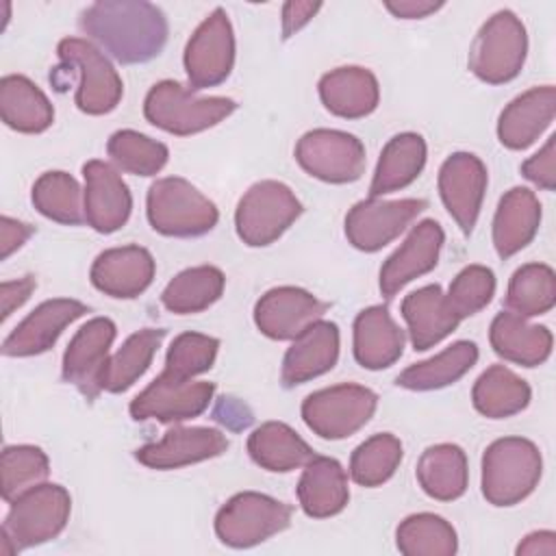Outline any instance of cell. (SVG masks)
I'll use <instances>...</instances> for the list:
<instances>
[{
  "instance_id": "1",
  "label": "cell",
  "mask_w": 556,
  "mask_h": 556,
  "mask_svg": "<svg viewBox=\"0 0 556 556\" xmlns=\"http://www.w3.org/2000/svg\"><path fill=\"white\" fill-rule=\"evenodd\" d=\"M80 30L124 65L148 63L167 41L165 13L143 0H102L89 4L78 20Z\"/></svg>"
},
{
  "instance_id": "2",
  "label": "cell",
  "mask_w": 556,
  "mask_h": 556,
  "mask_svg": "<svg viewBox=\"0 0 556 556\" xmlns=\"http://www.w3.org/2000/svg\"><path fill=\"white\" fill-rule=\"evenodd\" d=\"M541 471L543 458L532 441L497 439L482 456V495L493 506H515L536 489Z\"/></svg>"
},
{
  "instance_id": "3",
  "label": "cell",
  "mask_w": 556,
  "mask_h": 556,
  "mask_svg": "<svg viewBox=\"0 0 556 556\" xmlns=\"http://www.w3.org/2000/svg\"><path fill=\"white\" fill-rule=\"evenodd\" d=\"M237 109V102L224 96L200 98L176 80H161L152 85L143 100L146 119L172 135L189 137L202 132Z\"/></svg>"
},
{
  "instance_id": "4",
  "label": "cell",
  "mask_w": 556,
  "mask_h": 556,
  "mask_svg": "<svg viewBox=\"0 0 556 556\" xmlns=\"http://www.w3.org/2000/svg\"><path fill=\"white\" fill-rule=\"evenodd\" d=\"M146 213L150 226L165 237H200L213 230L219 219L217 206L178 176L150 185Z\"/></svg>"
},
{
  "instance_id": "5",
  "label": "cell",
  "mask_w": 556,
  "mask_h": 556,
  "mask_svg": "<svg viewBox=\"0 0 556 556\" xmlns=\"http://www.w3.org/2000/svg\"><path fill=\"white\" fill-rule=\"evenodd\" d=\"M526 52V26L513 11L502 9L478 30L469 48V70L489 85H504L521 72Z\"/></svg>"
},
{
  "instance_id": "6",
  "label": "cell",
  "mask_w": 556,
  "mask_h": 556,
  "mask_svg": "<svg viewBox=\"0 0 556 556\" xmlns=\"http://www.w3.org/2000/svg\"><path fill=\"white\" fill-rule=\"evenodd\" d=\"M72 513V497L61 484H37L11 502L2 534H7L15 549L35 547L56 539L67 526Z\"/></svg>"
},
{
  "instance_id": "7",
  "label": "cell",
  "mask_w": 556,
  "mask_h": 556,
  "mask_svg": "<svg viewBox=\"0 0 556 556\" xmlns=\"http://www.w3.org/2000/svg\"><path fill=\"white\" fill-rule=\"evenodd\" d=\"M302 204L295 193L278 180L254 182L239 200L235 228L250 248L274 243L300 217Z\"/></svg>"
},
{
  "instance_id": "8",
  "label": "cell",
  "mask_w": 556,
  "mask_h": 556,
  "mask_svg": "<svg viewBox=\"0 0 556 556\" xmlns=\"http://www.w3.org/2000/svg\"><path fill=\"white\" fill-rule=\"evenodd\" d=\"M378 395L363 384L319 389L302 402V419L317 437L339 441L358 432L376 413Z\"/></svg>"
},
{
  "instance_id": "9",
  "label": "cell",
  "mask_w": 556,
  "mask_h": 556,
  "mask_svg": "<svg viewBox=\"0 0 556 556\" xmlns=\"http://www.w3.org/2000/svg\"><path fill=\"white\" fill-rule=\"evenodd\" d=\"M63 67L78 74L76 106L87 115L111 113L122 96L124 85L117 70L89 39L65 37L56 46Z\"/></svg>"
},
{
  "instance_id": "10",
  "label": "cell",
  "mask_w": 556,
  "mask_h": 556,
  "mask_svg": "<svg viewBox=\"0 0 556 556\" xmlns=\"http://www.w3.org/2000/svg\"><path fill=\"white\" fill-rule=\"evenodd\" d=\"M293 508L263 493L232 495L215 517V534L228 547H252L282 532L291 523Z\"/></svg>"
},
{
  "instance_id": "11",
  "label": "cell",
  "mask_w": 556,
  "mask_h": 556,
  "mask_svg": "<svg viewBox=\"0 0 556 556\" xmlns=\"http://www.w3.org/2000/svg\"><path fill=\"white\" fill-rule=\"evenodd\" d=\"M300 167L324 182H354L365 172V146L350 132L315 128L300 137L295 146Z\"/></svg>"
},
{
  "instance_id": "12",
  "label": "cell",
  "mask_w": 556,
  "mask_h": 556,
  "mask_svg": "<svg viewBox=\"0 0 556 556\" xmlns=\"http://www.w3.org/2000/svg\"><path fill=\"white\" fill-rule=\"evenodd\" d=\"M185 72L193 89H206L224 83L235 65V35L228 13L217 7L193 30L185 48Z\"/></svg>"
},
{
  "instance_id": "13",
  "label": "cell",
  "mask_w": 556,
  "mask_h": 556,
  "mask_svg": "<svg viewBox=\"0 0 556 556\" xmlns=\"http://www.w3.org/2000/svg\"><path fill=\"white\" fill-rule=\"evenodd\" d=\"M213 393V382L182 380L163 371L130 402V417L135 421L154 419L161 424H180L202 415Z\"/></svg>"
},
{
  "instance_id": "14",
  "label": "cell",
  "mask_w": 556,
  "mask_h": 556,
  "mask_svg": "<svg viewBox=\"0 0 556 556\" xmlns=\"http://www.w3.org/2000/svg\"><path fill=\"white\" fill-rule=\"evenodd\" d=\"M428 206L426 200H378L367 198L356 202L345 215V237L361 252H378Z\"/></svg>"
},
{
  "instance_id": "15",
  "label": "cell",
  "mask_w": 556,
  "mask_h": 556,
  "mask_svg": "<svg viewBox=\"0 0 556 556\" xmlns=\"http://www.w3.org/2000/svg\"><path fill=\"white\" fill-rule=\"evenodd\" d=\"M113 339L115 324L109 317H93L78 328L63 354V380L74 384L87 400L102 391Z\"/></svg>"
},
{
  "instance_id": "16",
  "label": "cell",
  "mask_w": 556,
  "mask_h": 556,
  "mask_svg": "<svg viewBox=\"0 0 556 556\" xmlns=\"http://www.w3.org/2000/svg\"><path fill=\"white\" fill-rule=\"evenodd\" d=\"M486 180L484 163L471 152L450 154L439 169V195L465 235H469L478 222Z\"/></svg>"
},
{
  "instance_id": "17",
  "label": "cell",
  "mask_w": 556,
  "mask_h": 556,
  "mask_svg": "<svg viewBox=\"0 0 556 556\" xmlns=\"http://www.w3.org/2000/svg\"><path fill=\"white\" fill-rule=\"evenodd\" d=\"M328 304L300 287H276L261 295L254 306L256 328L276 341H293L311 324L319 321Z\"/></svg>"
},
{
  "instance_id": "18",
  "label": "cell",
  "mask_w": 556,
  "mask_h": 556,
  "mask_svg": "<svg viewBox=\"0 0 556 556\" xmlns=\"http://www.w3.org/2000/svg\"><path fill=\"white\" fill-rule=\"evenodd\" d=\"M85 176V222L102 235L119 230L132 208V195L117 169L104 161H87Z\"/></svg>"
},
{
  "instance_id": "19",
  "label": "cell",
  "mask_w": 556,
  "mask_h": 556,
  "mask_svg": "<svg viewBox=\"0 0 556 556\" xmlns=\"http://www.w3.org/2000/svg\"><path fill=\"white\" fill-rule=\"evenodd\" d=\"M89 308L72 298H54L41 302L26 319H22L15 330L4 339V356H35L48 352L65 326L83 317Z\"/></svg>"
},
{
  "instance_id": "20",
  "label": "cell",
  "mask_w": 556,
  "mask_h": 556,
  "mask_svg": "<svg viewBox=\"0 0 556 556\" xmlns=\"http://www.w3.org/2000/svg\"><path fill=\"white\" fill-rule=\"evenodd\" d=\"M443 228L434 219L419 222L406 241L382 263L380 291L384 298H393L410 280L428 274L437 267L439 252L443 248Z\"/></svg>"
},
{
  "instance_id": "21",
  "label": "cell",
  "mask_w": 556,
  "mask_h": 556,
  "mask_svg": "<svg viewBox=\"0 0 556 556\" xmlns=\"http://www.w3.org/2000/svg\"><path fill=\"white\" fill-rule=\"evenodd\" d=\"M156 265L152 254L141 245L111 248L98 254L91 265V285L119 300H130L141 295L154 278Z\"/></svg>"
},
{
  "instance_id": "22",
  "label": "cell",
  "mask_w": 556,
  "mask_h": 556,
  "mask_svg": "<svg viewBox=\"0 0 556 556\" xmlns=\"http://www.w3.org/2000/svg\"><path fill=\"white\" fill-rule=\"evenodd\" d=\"M228 450V439L215 428H174L156 443L135 452V458L150 469H178L215 458Z\"/></svg>"
},
{
  "instance_id": "23",
  "label": "cell",
  "mask_w": 556,
  "mask_h": 556,
  "mask_svg": "<svg viewBox=\"0 0 556 556\" xmlns=\"http://www.w3.org/2000/svg\"><path fill=\"white\" fill-rule=\"evenodd\" d=\"M556 113V89L552 85L532 87L510 100L497 119L500 143L508 150L532 146L552 124Z\"/></svg>"
},
{
  "instance_id": "24",
  "label": "cell",
  "mask_w": 556,
  "mask_h": 556,
  "mask_svg": "<svg viewBox=\"0 0 556 556\" xmlns=\"http://www.w3.org/2000/svg\"><path fill=\"white\" fill-rule=\"evenodd\" d=\"M339 358V328L334 321H315L298 334L282 358L285 387L304 384L334 367Z\"/></svg>"
},
{
  "instance_id": "25",
  "label": "cell",
  "mask_w": 556,
  "mask_h": 556,
  "mask_svg": "<svg viewBox=\"0 0 556 556\" xmlns=\"http://www.w3.org/2000/svg\"><path fill=\"white\" fill-rule=\"evenodd\" d=\"M319 98L332 115L358 119L374 113L380 100V87L367 67L345 65L321 76Z\"/></svg>"
},
{
  "instance_id": "26",
  "label": "cell",
  "mask_w": 556,
  "mask_h": 556,
  "mask_svg": "<svg viewBox=\"0 0 556 556\" xmlns=\"http://www.w3.org/2000/svg\"><path fill=\"white\" fill-rule=\"evenodd\" d=\"M354 358L365 369H387L404 352V332L387 306L376 304L354 319Z\"/></svg>"
},
{
  "instance_id": "27",
  "label": "cell",
  "mask_w": 556,
  "mask_h": 556,
  "mask_svg": "<svg viewBox=\"0 0 556 556\" xmlns=\"http://www.w3.org/2000/svg\"><path fill=\"white\" fill-rule=\"evenodd\" d=\"M402 317L408 326L410 343L419 352L441 343L460 324L439 285H426L408 293L402 300Z\"/></svg>"
},
{
  "instance_id": "28",
  "label": "cell",
  "mask_w": 556,
  "mask_h": 556,
  "mask_svg": "<svg viewBox=\"0 0 556 556\" xmlns=\"http://www.w3.org/2000/svg\"><path fill=\"white\" fill-rule=\"evenodd\" d=\"M541 224V202L526 187H513L497 204L493 217V245L502 258L523 250Z\"/></svg>"
},
{
  "instance_id": "29",
  "label": "cell",
  "mask_w": 556,
  "mask_h": 556,
  "mask_svg": "<svg viewBox=\"0 0 556 556\" xmlns=\"http://www.w3.org/2000/svg\"><path fill=\"white\" fill-rule=\"evenodd\" d=\"M350 500L348 476L339 460L313 456L298 482V502L308 517L326 519L345 508Z\"/></svg>"
},
{
  "instance_id": "30",
  "label": "cell",
  "mask_w": 556,
  "mask_h": 556,
  "mask_svg": "<svg viewBox=\"0 0 556 556\" xmlns=\"http://www.w3.org/2000/svg\"><path fill=\"white\" fill-rule=\"evenodd\" d=\"M491 348L504 361L517 363L521 367H536L545 363L552 354V332L545 326L528 324L510 311L495 315L489 330Z\"/></svg>"
},
{
  "instance_id": "31",
  "label": "cell",
  "mask_w": 556,
  "mask_h": 556,
  "mask_svg": "<svg viewBox=\"0 0 556 556\" xmlns=\"http://www.w3.org/2000/svg\"><path fill=\"white\" fill-rule=\"evenodd\" d=\"M0 115L9 128L35 135L50 128L54 109L33 80L20 74H9L0 80Z\"/></svg>"
},
{
  "instance_id": "32",
  "label": "cell",
  "mask_w": 556,
  "mask_h": 556,
  "mask_svg": "<svg viewBox=\"0 0 556 556\" xmlns=\"http://www.w3.org/2000/svg\"><path fill=\"white\" fill-rule=\"evenodd\" d=\"M426 165V141L417 132H400L387 141L380 152L369 198H380L384 193L408 187L421 174Z\"/></svg>"
},
{
  "instance_id": "33",
  "label": "cell",
  "mask_w": 556,
  "mask_h": 556,
  "mask_svg": "<svg viewBox=\"0 0 556 556\" xmlns=\"http://www.w3.org/2000/svg\"><path fill=\"white\" fill-rule=\"evenodd\" d=\"M417 482L426 495L439 502L458 500L467 491L469 469L463 447L437 443L424 450L417 463Z\"/></svg>"
},
{
  "instance_id": "34",
  "label": "cell",
  "mask_w": 556,
  "mask_h": 556,
  "mask_svg": "<svg viewBox=\"0 0 556 556\" xmlns=\"http://www.w3.org/2000/svg\"><path fill=\"white\" fill-rule=\"evenodd\" d=\"M248 454L258 467L278 473L304 467L315 456L311 445L282 421H265L254 428L248 437Z\"/></svg>"
},
{
  "instance_id": "35",
  "label": "cell",
  "mask_w": 556,
  "mask_h": 556,
  "mask_svg": "<svg viewBox=\"0 0 556 556\" xmlns=\"http://www.w3.org/2000/svg\"><path fill=\"white\" fill-rule=\"evenodd\" d=\"M530 384L504 365H491L471 389L473 408L489 419H504L530 404Z\"/></svg>"
},
{
  "instance_id": "36",
  "label": "cell",
  "mask_w": 556,
  "mask_h": 556,
  "mask_svg": "<svg viewBox=\"0 0 556 556\" xmlns=\"http://www.w3.org/2000/svg\"><path fill=\"white\" fill-rule=\"evenodd\" d=\"M478 361L473 341H456L437 356L406 367L397 376V387L410 391H434L460 380Z\"/></svg>"
},
{
  "instance_id": "37",
  "label": "cell",
  "mask_w": 556,
  "mask_h": 556,
  "mask_svg": "<svg viewBox=\"0 0 556 556\" xmlns=\"http://www.w3.org/2000/svg\"><path fill=\"white\" fill-rule=\"evenodd\" d=\"M226 278L213 265H198L176 274L161 293V302L169 313L193 315L202 313L219 300Z\"/></svg>"
},
{
  "instance_id": "38",
  "label": "cell",
  "mask_w": 556,
  "mask_h": 556,
  "mask_svg": "<svg viewBox=\"0 0 556 556\" xmlns=\"http://www.w3.org/2000/svg\"><path fill=\"white\" fill-rule=\"evenodd\" d=\"M165 330L161 328H143L132 332L122 348L109 358L104 376H102V391L109 393H124L130 389L150 367Z\"/></svg>"
},
{
  "instance_id": "39",
  "label": "cell",
  "mask_w": 556,
  "mask_h": 556,
  "mask_svg": "<svg viewBox=\"0 0 556 556\" xmlns=\"http://www.w3.org/2000/svg\"><path fill=\"white\" fill-rule=\"evenodd\" d=\"M35 208L59 224L76 226L85 222V191L67 172H46L33 185Z\"/></svg>"
},
{
  "instance_id": "40",
  "label": "cell",
  "mask_w": 556,
  "mask_h": 556,
  "mask_svg": "<svg viewBox=\"0 0 556 556\" xmlns=\"http://www.w3.org/2000/svg\"><path fill=\"white\" fill-rule=\"evenodd\" d=\"M504 304L519 317H536L556 304V276L545 263L521 265L506 289Z\"/></svg>"
},
{
  "instance_id": "41",
  "label": "cell",
  "mask_w": 556,
  "mask_h": 556,
  "mask_svg": "<svg viewBox=\"0 0 556 556\" xmlns=\"http://www.w3.org/2000/svg\"><path fill=\"white\" fill-rule=\"evenodd\" d=\"M395 541L404 556H452L458 549L452 523L432 513L406 517L395 530Z\"/></svg>"
},
{
  "instance_id": "42",
  "label": "cell",
  "mask_w": 556,
  "mask_h": 556,
  "mask_svg": "<svg viewBox=\"0 0 556 556\" xmlns=\"http://www.w3.org/2000/svg\"><path fill=\"white\" fill-rule=\"evenodd\" d=\"M402 463V443L391 432L365 439L350 458V476L361 486L384 484Z\"/></svg>"
},
{
  "instance_id": "43",
  "label": "cell",
  "mask_w": 556,
  "mask_h": 556,
  "mask_svg": "<svg viewBox=\"0 0 556 556\" xmlns=\"http://www.w3.org/2000/svg\"><path fill=\"white\" fill-rule=\"evenodd\" d=\"M106 154L119 169L128 174L154 176L165 167L169 150L165 143L137 130H117L109 137Z\"/></svg>"
},
{
  "instance_id": "44",
  "label": "cell",
  "mask_w": 556,
  "mask_h": 556,
  "mask_svg": "<svg viewBox=\"0 0 556 556\" xmlns=\"http://www.w3.org/2000/svg\"><path fill=\"white\" fill-rule=\"evenodd\" d=\"M50 473L48 456L35 445H7L0 456L2 497L4 502L17 500L28 489L41 484Z\"/></svg>"
},
{
  "instance_id": "45",
  "label": "cell",
  "mask_w": 556,
  "mask_h": 556,
  "mask_svg": "<svg viewBox=\"0 0 556 556\" xmlns=\"http://www.w3.org/2000/svg\"><path fill=\"white\" fill-rule=\"evenodd\" d=\"M219 341L200 332L178 334L165 356V374L182 380H191L198 374H204L213 367L217 356Z\"/></svg>"
},
{
  "instance_id": "46",
  "label": "cell",
  "mask_w": 556,
  "mask_h": 556,
  "mask_svg": "<svg viewBox=\"0 0 556 556\" xmlns=\"http://www.w3.org/2000/svg\"><path fill=\"white\" fill-rule=\"evenodd\" d=\"M495 293V276L484 265H467L456 274L445 293L447 306L463 321L482 311Z\"/></svg>"
},
{
  "instance_id": "47",
  "label": "cell",
  "mask_w": 556,
  "mask_h": 556,
  "mask_svg": "<svg viewBox=\"0 0 556 556\" xmlns=\"http://www.w3.org/2000/svg\"><path fill=\"white\" fill-rule=\"evenodd\" d=\"M521 174L545 191L556 187V137H549L534 156L523 161Z\"/></svg>"
},
{
  "instance_id": "48",
  "label": "cell",
  "mask_w": 556,
  "mask_h": 556,
  "mask_svg": "<svg viewBox=\"0 0 556 556\" xmlns=\"http://www.w3.org/2000/svg\"><path fill=\"white\" fill-rule=\"evenodd\" d=\"M35 278L33 276H24L17 280H7L0 285V300H2V321L15 311L20 308L33 293L35 289Z\"/></svg>"
},
{
  "instance_id": "49",
  "label": "cell",
  "mask_w": 556,
  "mask_h": 556,
  "mask_svg": "<svg viewBox=\"0 0 556 556\" xmlns=\"http://www.w3.org/2000/svg\"><path fill=\"white\" fill-rule=\"evenodd\" d=\"M321 9L319 2H285L282 4V39H289L304 28Z\"/></svg>"
},
{
  "instance_id": "50",
  "label": "cell",
  "mask_w": 556,
  "mask_h": 556,
  "mask_svg": "<svg viewBox=\"0 0 556 556\" xmlns=\"http://www.w3.org/2000/svg\"><path fill=\"white\" fill-rule=\"evenodd\" d=\"M2 261L9 258L17 248H22L26 243V239L35 232L33 226L28 224H22L17 219H11L9 215L2 217Z\"/></svg>"
},
{
  "instance_id": "51",
  "label": "cell",
  "mask_w": 556,
  "mask_h": 556,
  "mask_svg": "<svg viewBox=\"0 0 556 556\" xmlns=\"http://www.w3.org/2000/svg\"><path fill=\"white\" fill-rule=\"evenodd\" d=\"M384 7L395 17L421 20V17H428L430 13L439 11L443 7V2H432V0H397V2H384Z\"/></svg>"
},
{
  "instance_id": "52",
  "label": "cell",
  "mask_w": 556,
  "mask_h": 556,
  "mask_svg": "<svg viewBox=\"0 0 556 556\" xmlns=\"http://www.w3.org/2000/svg\"><path fill=\"white\" fill-rule=\"evenodd\" d=\"M517 554L521 556H554L556 554V534L552 530H539L528 534L519 545Z\"/></svg>"
}]
</instances>
